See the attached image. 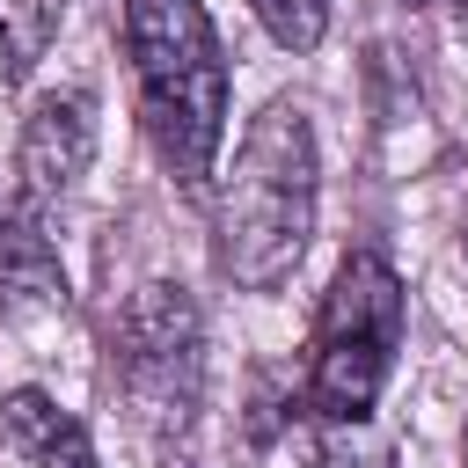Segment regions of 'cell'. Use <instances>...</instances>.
Here are the masks:
<instances>
[{
	"label": "cell",
	"instance_id": "cell-1",
	"mask_svg": "<svg viewBox=\"0 0 468 468\" xmlns=\"http://www.w3.org/2000/svg\"><path fill=\"white\" fill-rule=\"evenodd\" d=\"M314 205H322L314 124L300 102L278 95L263 117H249L212 190V271L234 292H278L314 241Z\"/></svg>",
	"mask_w": 468,
	"mask_h": 468
},
{
	"label": "cell",
	"instance_id": "cell-2",
	"mask_svg": "<svg viewBox=\"0 0 468 468\" xmlns=\"http://www.w3.org/2000/svg\"><path fill=\"white\" fill-rule=\"evenodd\" d=\"M124 58L154 161L176 190H205L234 102V73L205 0H124Z\"/></svg>",
	"mask_w": 468,
	"mask_h": 468
},
{
	"label": "cell",
	"instance_id": "cell-3",
	"mask_svg": "<svg viewBox=\"0 0 468 468\" xmlns=\"http://www.w3.org/2000/svg\"><path fill=\"white\" fill-rule=\"evenodd\" d=\"M410 329V292L402 271L380 249H351L314 307V344H307V417L314 424H358L380 410V388L395 373Z\"/></svg>",
	"mask_w": 468,
	"mask_h": 468
},
{
	"label": "cell",
	"instance_id": "cell-4",
	"mask_svg": "<svg viewBox=\"0 0 468 468\" xmlns=\"http://www.w3.org/2000/svg\"><path fill=\"white\" fill-rule=\"evenodd\" d=\"M110 380L139 431L183 439L205 410V314L183 285L146 278L110 329Z\"/></svg>",
	"mask_w": 468,
	"mask_h": 468
},
{
	"label": "cell",
	"instance_id": "cell-5",
	"mask_svg": "<svg viewBox=\"0 0 468 468\" xmlns=\"http://www.w3.org/2000/svg\"><path fill=\"white\" fill-rule=\"evenodd\" d=\"M95 161V88H51L29 102L22 139H15V205L58 212Z\"/></svg>",
	"mask_w": 468,
	"mask_h": 468
},
{
	"label": "cell",
	"instance_id": "cell-6",
	"mask_svg": "<svg viewBox=\"0 0 468 468\" xmlns=\"http://www.w3.org/2000/svg\"><path fill=\"white\" fill-rule=\"evenodd\" d=\"M0 307L7 314H58L66 307V271H58L51 219L29 212V205L0 212Z\"/></svg>",
	"mask_w": 468,
	"mask_h": 468
},
{
	"label": "cell",
	"instance_id": "cell-7",
	"mask_svg": "<svg viewBox=\"0 0 468 468\" xmlns=\"http://www.w3.org/2000/svg\"><path fill=\"white\" fill-rule=\"evenodd\" d=\"M0 417H7V439L29 453V468H102L95 446H88V431H80V417L58 410L44 388H15L0 402Z\"/></svg>",
	"mask_w": 468,
	"mask_h": 468
},
{
	"label": "cell",
	"instance_id": "cell-8",
	"mask_svg": "<svg viewBox=\"0 0 468 468\" xmlns=\"http://www.w3.org/2000/svg\"><path fill=\"white\" fill-rule=\"evenodd\" d=\"M58 22H66V0H0V80H29L37 58L58 44Z\"/></svg>",
	"mask_w": 468,
	"mask_h": 468
},
{
	"label": "cell",
	"instance_id": "cell-9",
	"mask_svg": "<svg viewBox=\"0 0 468 468\" xmlns=\"http://www.w3.org/2000/svg\"><path fill=\"white\" fill-rule=\"evenodd\" d=\"M314 468H395V453L373 431V417H358V424H322L314 431Z\"/></svg>",
	"mask_w": 468,
	"mask_h": 468
},
{
	"label": "cell",
	"instance_id": "cell-10",
	"mask_svg": "<svg viewBox=\"0 0 468 468\" xmlns=\"http://www.w3.org/2000/svg\"><path fill=\"white\" fill-rule=\"evenodd\" d=\"M249 7H256V22L271 29V44L314 51V44L329 37V7H336V0H249Z\"/></svg>",
	"mask_w": 468,
	"mask_h": 468
},
{
	"label": "cell",
	"instance_id": "cell-11",
	"mask_svg": "<svg viewBox=\"0 0 468 468\" xmlns=\"http://www.w3.org/2000/svg\"><path fill=\"white\" fill-rule=\"evenodd\" d=\"M168 468H197V461H176V453H168Z\"/></svg>",
	"mask_w": 468,
	"mask_h": 468
},
{
	"label": "cell",
	"instance_id": "cell-12",
	"mask_svg": "<svg viewBox=\"0 0 468 468\" xmlns=\"http://www.w3.org/2000/svg\"><path fill=\"white\" fill-rule=\"evenodd\" d=\"M410 7H439V0H410Z\"/></svg>",
	"mask_w": 468,
	"mask_h": 468
},
{
	"label": "cell",
	"instance_id": "cell-13",
	"mask_svg": "<svg viewBox=\"0 0 468 468\" xmlns=\"http://www.w3.org/2000/svg\"><path fill=\"white\" fill-rule=\"evenodd\" d=\"M453 7H461V15H468V0H453Z\"/></svg>",
	"mask_w": 468,
	"mask_h": 468
},
{
	"label": "cell",
	"instance_id": "cell-14",
	"mask_svg": "<svg viewBox=\"0 0 468 468\" xmlns=\"http://www.w3.org/2000/svg\"><path fill=\"white\" fill-rule=\"evenodd\" d=\"M461 249H468V234H461Z\"/></svg>",
	"mask_w": 468,
	"mask_h": 468
}]
</instances>
